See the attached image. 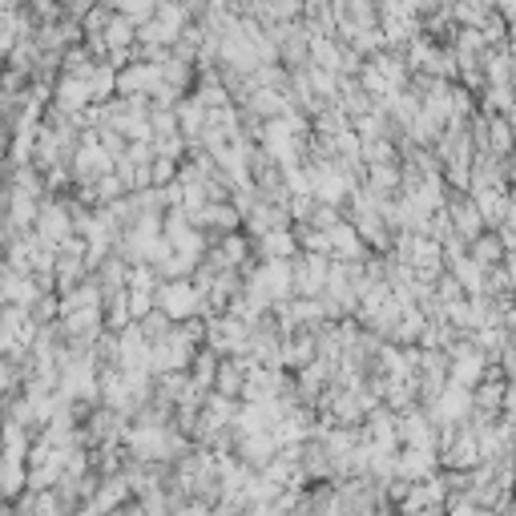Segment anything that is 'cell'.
I'll return each instance as SVG.
<instances>
[{
	"mask_svg": "<svg viewBox=\"0 0 516 516\" xmlns=\"http://www.w3.org/2000/svg\"><path fill=\"white\" fill-rule=\"evenodd\" d=\"M154 311H162L170 323H190V319H206V298L190 278H182V283H157Z\"/></svg>",
	"mask_w": 516,
	"mask_h": 516,
	"instance_id": "6da1fadb",
	"label": "cell"
},
{
	"mask_svg": "<svg viewBox=\"0 0 516 516\" xmlns=\"http://www.w3.org/2000/svg\"><path fill=\"white\" fill-rule=\"evenodd\" d=\"M327 270H331V258L298 255L295 262H290V290H295V298H319V295H323Z\"/></svg>",
	"mask_w": 516,
	"mask_h": 516,
	"instance_id": "7a4b0ae2",
	"label": "cell"
},
{
	"mask_svg": "<svg viewBox=\"0 0 516 516\" xmlns=\"http://www.w3.org/2000/svg\"><path fill=\"white\" fill-rule=\"evenodd\" d=\"M275 440H270V431H250V436H238V444H234V464L247 468V472H262V468L275 460Z\"/></svg>",
	"mask_w": 516,
	"mask_h": 516,
	"instance_id": "3957f363",
	"label": "cell"
},
{
	"mask_svg": "<svg viewBox=\"0 0 516 516\" xmlns=\"http://www.w3.org/2000/svg\"><path fill=\"white\" fill-rule=\"evenodd\" d=\"M436 472H440L436 452H428V448H400L396 452V481L420 484V481H431Z\"/></svg>",
	"mask_w": 516,
	"mask_h": 516,
	"instance_id": "277c9868",
	"label": "cell"
},
{
	"mask_svg": "<svg viewBox=\"0 0 516 516\" xmlns=\"http://www.w3.org/2000/svg\"><path fill=\"white\" fill-rule=\"evenodd\" d=\"M307 363H315V335L311 331H298V335L278 339V371L295 375V371H303Z\"/></svg>",
	"mask_w": 516,
	"mask_h": 516,
	"instance_id": "5b68a950",
	"label": "cell"
},
{
	"mask_svg": "<svg viewBox=\"0 0 516 516\" xmlns=\"http://www.w3.org/2000/svg\"><path fill=\"white\" fill-rule=\"evenodd\" d=\"M49 106L57 109V114H65V117H77L81 109H89V86L81 77H57Z\"/></svg>",
	"mask_w": 516,
	"mask_h": 516,
	"instance_id": "8992f818",
	"label": "cell"
},
{
	"mask_svg": "<svg viewBox=\"0 0 516 516\" xmlns=\"http://www.w3.org/2000/svg\"><path fill=\"white\" fill-rule=\"evenodd\" d=\"M255 250V262H295L298 258V247H295V234L290 230H270L262 238L250 242Z\"/></svg>",
	"mask_w": 516,
	"mask_h": 516,
	"instance_id": "52a82bcc",
	"label": "cell"
},
{
	"mask_svg": "<svg viewBox=\"0 0 516 516\" xmlns=\"http://www.w3.org/2000/svg\"><path fill=\"white\" fill-rule=\"evenodd\" d=\"M464 255L472 258L481 270H488V267H501V262L509 258V250H504V242L496 238V230H484V234H476V238L468 242Z\"/></svg>",
	"mask_w": 516,
	"mask_h": 516,
	"instance_id": "ba28073f",
	"label": "cell"
},
{
	"mask_svg": "<svg viewBox=\"0 0 516 516\" xmlns=\"http://www.w3.org/2000/svg\"><path fill=\"white\" fill-rule=\"evenodd\" d=\"M448 21H452L456 29L481 33L484 25L492 21V5H484V0H460V5H448Z\"/></svg>",
	"mask_w": 516,
	"mask_h": 516,
	"instance_id": "9c48e42d",
	"label": "cell"
},
{
	"mask_svg": "<svg viewBox=\"0 0 516 516\" xmlns=\"http://www.w3.org/2000/svg\"><path fill=\"white\" fill-rule=\"evenodd\" d=\"M242 379H247V371H242V359H218V371H214V396L222 400H234L238 403L242 396Z\"/></svg>",
	"mask_w": 516,
	"mask_h": 516,
	"instance_id": "30bf717a",
	"label": "cell"
},
{
	"mask_svg": "<svg viewBox=\"0 0 516 516\" xmlns=\"http://www.w3.org/2000/svg\"><path fill=\"white\" fill-rule=\"evenodd\" d=\"M214 371H218V355L206 351V347H198L190 359V368H186V379L194 383L198 391H210L214 388Z\"/></svg>",
	"mask_w": 516,
	"mask_h": 516,
	"instance_id": "8fae6325",
	"label": "cell"
},
{
	"mask_svg": "<svg viewBox=\"0 0 516 516\" xmlns=\"http://www.w3.org/2000/svg\"><path fill=\"white\" fill-rule=\"evenodd\" d=\"M109 8H114V5H109ZM101 41H106V49H134L137 29L114 13V16H109V25H106V33H101Z\"/></svg>",
	"mask_w": 516,
	"mask_h": 516,
	"instance_id": "7c38bea8",
	"label": "cell"
},
{
	"mask_svg": "<svg viewBox=\"0 0 516 516\" xmlns=\"http://www.w3.org/2000/svg\"><path fill=\"white\" fill-rule=\"evenodd\" d=\"M109 16H114V8L109 5H89V13L77 21V29H81V41H89V36H101L106 33V25H109Z\"/></svg>",
	"mask_w": 516,
	"mask_h": 516,
	"instance_id": "4fadbf2b",
	"label": "cell"
},
{
	"mask_svg": "<svg viewBox=\"0 0 516 516\" xmlns=\"http://www.w3.org/2000/svg\"><path fill=\"white\" fill-rule=\"evenodd\" d=\"M93 198H97V206H114L121 198H129V190L121 186L117 174H106V177H97V182H93Z\"/></svg>",
	"mask_w": 516,
	"mask_h": 516,
	"instance_id": "5bb4252c",
	"label": "cell"
},
{
	"mask_svg": "<svg viewBox=\"0 0 516 516\" xmlns=\"http://www.w3.org/2000/svg\"><path fill=\"white\" fill-rule=\"evenodd\" d=\"M114 13L121 16V21H129L137 29V25H146L149 16H154V5H146V0H117Z\"/></svg>",
	"mask_w": 516,
	"mask_h": 516,
	"instance_id": "9a60e30c",
	"label": "cell"
},
{
	"mask_svg": "<svg viewBox=\"0 0 516 516\" xmlns=\"http://www.w3.org/2000/svg\"><path fill=\"white\" fill-rule=\"evenodd\" d=\"M170 319H166L162 311H149L146 319H142V323H137V331H142V339L146 343H157V339H166V335H170Z\"/></svg>",
	"mask_w": 516,
	"mask_h": 516,
	"instance_id": "2e32d148",
	"label": "cell"
},
{
	"mask_svg": "<svg viewBox=\"0 0 516 516\" xmlns=\"http://www.w3.org/2000/svg\"><path fill=\"white\" fill-rule=\"evenodd\" d=\"M126 311H129V323H142L154 311V290H126Z\"/></svg>",
	"mask_w": 516,
	"mask_h": 516,
	"instance_id": "e0dca14e",
	"label": "cell"
},
{
	"mask_svg": "<svg viewBox=\"0 0 516 516\" xmlns=\"http://www.w3.org/2000/svg\"><path fill=\"white\" fill-rule=\"evenodd\" d=\"M170 182H177V162L154 157V162H149V190H166Z\"/></svg>",
	"mask_w": 516,
	"mask_h": 516,
	"instance_id": "ac0fdd59",
	"label": "cell"
},
{
	"mask_svg": "<svg viewBox=\"0 0 516 516\" xmlns=\"http://www.w3.org/2000/svg\"><path fill=\"white\" fill-rule=\"evenodd\" d=\"M126 290H157V275L149 262H137V267H129L126 275Z\"/></svg>",
	"mask_w": 516,
	"mask_h": 516,
	"instance_id": "d6986e66",
	"label": "cell"
},
{
	"mask_svg": "<svg viewBox=\"0 0 516 516\" xmlns=\"http://www.w3.org/2000/svg\"><path fill=\"white\" fill-rule=\"evenodd\" d=\"M444 516H481L472 501H464V496H448L444 501Z\"/></svg>",
	"mask_w": 516,
	"mask_h": 516,
	"instance_id": "ffe728a7",
	"label": "cell"
}]
</instances>
